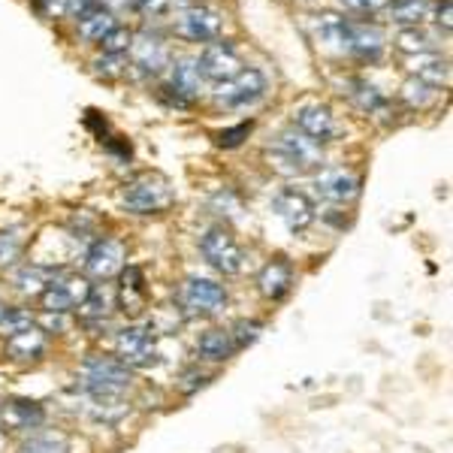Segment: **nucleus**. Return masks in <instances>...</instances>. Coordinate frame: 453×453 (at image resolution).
I'll return each instance as SVG.
<instances>
[{"label": "nucleus", "instance_id": "obj_30", "mask_svg": "<svg viewBox=\"0 0 453 453\" xmlns=\"http://www.w3.org/2000/svg\"><path fill=\"white\" fill-rule=\"evenodd\" d=\"M263 330H266V326H263V320L242 318V320H236V324H233L226 333H230V339H233V348L242 350V348H251L254 342H257L260 335H263Z\"/></svg>", "mask_w": 453, "mask_h": 453}, {"label": "nucleus", "instance_id": "obj_3", "mask_svg": "<svg viewBox=\"0 0 453 453\" xmlns=\"http://www.w3.org/2000/svg\"><path fill=\"white\" fill-rule=\"evenodd\" d=\"M200 254L206 257V263L215 273L226 275V279H233V275H239L245 269V248L239 245V239L233 236L230 230H226L224 224H211L203 230L200 236Z\"/></svg>", "mask_w": 453, "mask_h": 453}, {"label": "nucleus", "instance_id": "obj_27", "mask_svg": "<svg viewBox=\"0 0 453 453\" xmlns=\"http://www.w3.org/2000/svg\"><path fill=\"white\" fill-rule=\"evenodd\" d=\"M233 354H236V348H233V339L226 330H206L196 339V357L206 363H224Z\"/></svg>", "mask_w": 453, "mask_h": 453}, {"label": "nucleus", "instance_id": "obj_11", "mask_svg": "<svg viewBox=\"0 0 453 453\" xmlns=\"http://www.w3.org/2000/svg\"><path fill=\"white\" fill-rule=\"evenodd\" d=\"M46 423V408L36 399L6 396L0 402V429L12 435H31Z\"/></svg>", "mask_w": 453, "mask_h": 453}, {"label": "nucleus", "instance_id": "obj_1", "mask_svg": "<svg viewBox=\"0 0 453 453\" xmlns=\"http://www.w3.org/2000/svg\"><path fill=\"white\" fill-rule=\"evenodd\" d=\"M311 34L320 46L357 58V61L375 64L384 55V31L369 21H350L345 16H335V12L333 16L320 12V16H311Z\"/></svg>", "mask_w": 453, "mask_h": 453}, {"label": "nucleus", "instance_id": "obj_40", "mask_svg": "<svg viewBox=\"0 0 453 453\" xmlns=\"http://www.w3.org/2000/svg\"><path fill=\"white\" fill-rule=\"evenodd\" d=\"M342 4L348 6V10H354V12H378L381 6H387V0H342Z\"/></svg>", "mask_w": 453, "mask_h": 453}, {"label": "nucleus", "instance_id": "obj_10", "mask_svg": "<svg viewBox=\"0 0 453 453\" xmlns=\"http://www.w3.org/2000/svg\"><path fill=\"white\" fill-rule=\"evenodd\" d=\"M294 130L309 136L311 142L324 145L342 136V124L326 104H303L294 109Z\"/></svg>", "mask_w": 453, "mask_h": 453}, {"label": "nucleus", "instance_id": "obj_13", "mask_svg": "<svg viewBox=\"0 0 453 453\" xmlns=\"http://www.w3.org/2000/svg\"><path fill=\"white\" fill-rule=\"evenodd\" d=\"M124 266H127V251H124V245L112 236L94 239L91 248L85 251V273L91 275V279L109 281V279H115V275H121Z\"/></svg>", "mask_w": 453, "mask_h": 453}, {"label": "nucleus", "instance_id": "obj_19", "mask_svg": "<svg viewBox=\"0 0 453 453\" xmlns=\"http://www.w3.org/2000/svg\"><path fill=\"white\" fill-rule=\"evenodd\" d=\"M200 73H196L194 61H175L170 64V82H166V91L173 94L175 106H191V100L200 94Z\"/></svg>", "mask_w": 453, "mask_h": 453}, {"label": "nucleus", "instance_id": "obj_38", "mask_svg": "<svg viewBox=\"0 0 453 453\" xmlns=\"http://www.w3.org/2000/svg\"><path fill=\"white\" fill-rule=\"evenodd\" d=\"M130 4H134L142 16H151V19L164 16V12L170 10V0H130Z\"/></svg>", "mask_w": 453, "mask_h": 453}, {"label": "nucleus", "instance_id": "obj_9", "mask_svg": "<svg viewBox=\"0 0 453 453\" xmlns=\"http://www.w3.org/2000/svg\"><path fill=\"white\" fill-rule=\"evenodd\" d=\"M230 303L226 296V288L221 281L206 279V275H191L185 284H181V305H185L191 314H200V318H211V314H221Z\"/></svg>", "mask_w": 453, "mask_h": 453}, {"label": "nucleus", "instance_id": "obj_18", "mask_svg": "<svg viewBox=\"0 0 453 453\" xmlns=\"http://www.w3.org/2000/svg\"><path fill=\"white\" fill-rule=\"evenodd\" d=\"M294 279H296L294 266H290V263L284 260V257H275V260H269L266 266L260 269L257 290H260L263 299H269V303H279V299H284V296L290 294V288H294Z\"/></svg>", "mask_w": 453, "mask_h": 453}, {"label": "nucleus", "instance_id": "obj_37", "mask_svg": "<svg viewBox=\"0 0 453 453\" xmlns=\"http://www.w3.org/2000/svg\"><path fill=\"white\" fill-rule=\"evenodd\" d=\"M248 134H251V121L239 124V127H230V130H221V134H218V145H224V149H236L239 142L248 140Z\"/></svg>", "mask_w": 453, "mask_h": 453}, {"label": "nucleus", "instance_id": "obj_32", "mask_svg": "<svg viewBox=\"0 0 453 453\" xmlns=\"http://www.w3.org/2000/svg\"><path fill=\"white\" fill-rule=\"evenodd\" d=\"M36 326V318L31 309H6L4 320H0V339H10L21 330H31Z\"/></svg>", "mask_w": 453, "mask_h": 453}, {"label": "nucleus", "instance_id": "obj_16", "mask_svg": "<svg viewBox=\"0 0 453 453\" xmlns=\"http://www.w3.org/2000/svg\"><path fill=\"white\" fill-rule=\"evenodd\" d=\"M179 34L185 36V40L191 42H215L218 36H221V12L211 10V6H188L185 12L179 16Z\"/></svg>", "mask_w": 453, "mask_h": 453}, {"label": "nucleus", "instance_id": "obj_33", "mask_svg": "<svg viewBox=\"0 0 453 453\" xmlns=\"http://www.w3.org/2000/svg\"><path fill=\"white\" fill-rule=\"evenodd\" d=\"M16 453H70V448L58 435H31L19 444Z\"/></svg>", "mask_w": 453, "mask_h": 453}, {"label": "nucleus", "instance_id": "obj_12", "mask_svg": "<svg viewBox=\"0 0 453 453\" xmlns=\"http://www.w3.org/2000/svg\"><path fill=\"white\" fill-rule=\"evenodd\" d=\"M196 73H200V79H206V82H224V79L236 76L239 70H242V58H239V49L233 46V42L226 40H215L209 42L206 49L200 52L196 58Z\"/></svg>", "mask_w": 453, "mask_h": 453}, {"label": "nucleus", "instance_id": "obj_28", "mask_svg": "<svg viewBox=\"0 0 453 453\" xmlns=\"http://www.w3.org/2000/svg\"><path fill=\"white\" fill-rule=\"evenodd\" d=\"M76 25H79V34H82L88 42H100L115 27V16L106 4H97L94 10H88L82 19H76Z\"/></svg>", "mask_w": 453, "mask_h": 453}, {"label": "nucleus", "instance_id": "obj_25", "mask_svg": "<svg viewBox=\"0 0 453 453\" xmlns=\"http://www.w3.org/2000/svg\"><path fill=\"white\" fill-rule=\"evenodd\" d=\"M433 0H387L390 19L399 27H423L433 19Z\"/></svg>", "mask_w": 453, "mask_h": 453}, {"label": "nucleus", "instance_id": "obj_2", "mask_svg": "<svg viewBox=\"0 0 453 453\" xmlns=\"http://www.w3.org/2000/svg\"><path fill=\"white\" fill-rule=\"evenodd\" d=\"M79 381L88 396L97 399H121L134 387V369H127L119 357L91 354L79 366Z\"/></svg>", "mask_w": 453, "mask_h": 453}, {"label": "nucleus", "instance_id": "obj_20", "mask_svg": "<svg viewBox=\"0 0 453 453\" xmlns=\"http://www.w3.org/2000/svg\"><path fill=\"white\" fill-rule=\"evenodd\" d=\"M149 303V284L140 266L121 269V288H119V309L127 314H140Z\"/></svg>", "mask_w": 453, "mask_h": 453}, {"label": "nucleus", "instance_id": "obj_22", "mask_svg": "<svg viewBox=\"0 0 453 453\" xmlns=\"http://www.w3.org/2000/svg\"><path fill=\"white\" fill-rule=\"evenodd\" d=\"M408 70L414 73V79L420 82L433 85V88H448L450 82V67H448V58H441L438 52H420L408 58Z\"/></svg>", "mask_w": 453, "mask_h": 453}, {"label": "nucleus", "instance_id": "obj_4", "mask_svg": "<svg viewBox=\"0 0 453 453\" xmlns=\"http://www.w3.org/2000/svg\"><path fill=\"white\" fill-rule=\"evenodd\" d=\"M115 354L127 369L142 372L155 369L160 363V342L157 333L145 324H127L115 335Z\"/></svg>", "mask_w": 453, "mask_h": 453}, {"label": "nucleus", "instance_id": "obj_35", "mask_svg": "<svg viewBox=\"0 0 453 453\" xmlns=\"http://www.w3.org/2000/svg\"><path fill=\"white\" fill-rule=\"evenodd\" d=\"M21 251H25V242H21L16 230L0 233V266H12L21 257Z\"/></svg>", "mask_w": 453, "mask_h": 453}, {"label": "nucleus", "instance_id": "obj_36", "mask_svg": "<svg viewBox=\"0 0 453 453\" xmlns=\"http://www.w3.org/2000/svg\"><path fill=\"white\" fill-rule=\"evenodd\" d=\"M211 381V375L209 372H203V369H185L181 372V378H179V393H185V396H194L196 390H203Z\"/></svg>", "mask_w": 453, "mask_h": 453}, {"label": "nucleus", "instance_id": "obj_14", "mask_svg": "<svg viewBox=\"0 0 453 453\" xmlns=\"http://www.w3.org/2000/svg\"><path fill=\"white\" fill-rule=\"evenodd\" d=\"M273 211L279 215V221L288 226L290 233H305L314 224V218H318L311 196L296 191V188H281V191L273 196Z\"/></svg>", "mask_w": 453, "mask_h": 453}, {"label": "nucleus", "instance_id": "obj_5", "mask_svg": "<svg viewBox=\"0 0 453 453\" xmlns=\"http://www.w3.org/2000/svg\"><path fill=\"white\" fill-rule=\"evenodd\" d=\"M121 203L134 215H157V211H166L175 203V191L160 175H140V179L124 185Z\"/></svg>", "mask_w": 453, "mask_h": 453}, {"label": "nucleus", "instance_id": "obj_34", "mask_svg": "<svg viewBox=\"0 0 453 453\" xmlns=\"http://www.w3.org/2000/svg\"><path fill=\"white\" fill-rule=\"evenodd\" d=\"M100 46H104V55H127L130 46H134V31L124 25H115L112 31L100 40Z\"/></svg>", "mask_w": 453, "mask_h": 453}, {"label": "nucleus", "instance_id": "obj_17", "mask_svg": "<svg viewBox=\"0 0 453 453\" xmlns=\"http://www.w3.org/2000/svg\"><path fill=\"white\" fill-rule=\"evenodd\" d=\"M49 350V335L40 330V326H31V330H21L10 339H4V354L6 360L21 363V366H31V363L42 360Z\"/></svg>", "mask_w": 453, "mask_h": 453}, {"label": "nucleus", "instance_id": "obj_29", "mask_svg": "<svg viewBox=\"0 0 453 453\" xmlns=\"http://www.w3.org/2000/svg\"><path fill=\"white\" fill-rule=\"evenodd\" d=\"M396 46L408 55H420V52H435L433 34L423 31V27H402L396 34Z\"/></svg>", "mask_w": 453, "mask_h": 453}, {"label": "nucleus", "instance_id": "obj_26", "mask_svg": "<svg viewBox=\"0 0 453 453\" xmlns=\"http://www.w3.org/2000/svg\"><path fill=\"white\" fill-rule=\"evenodd\" d=\"M58 269L55 266H46V263H27L16 273V290L21 296H31V299H40L42 290L49 288V281L55 279Z\"/></svg>", "mask_w": 453, "mask_h": 453}, {"label": "nucleus", "instance_id": "obj_41", "mask_svg": "<svg viewBox=\"0 0 453 453\" xmlns=\"http://www.w3.org/2000/svg\"><path fill=\"white\" fill-rule=\"evenodd\" d=\"M40 6L46 16H61V12H67V0H40Z\"/></svg>", "mask_w": 453, "mask_h": 453}, {"label": "nucleus", "instance_id": "obj_42", "mask_svg": "<svg viewBox=\"0 0 453 453\" xmlns=\"http://www.w3.org/2000/svg\"><path fill=\"white\" fill-rule=\"evenodd\" d=\"M438 25H444V31H450V0H438Z\"/></svg>", "mask_w": 453, "mask_h": 453}, {"label": "nucleus", "instance_id": "obj_15", "mask_svg": "<svg viewBox=\"0 0 453 453\" xmlns=\"http://www.w3.org/2000/svg\"><path fill=\"white\" fill-rule=\"evenodd\" d=\"M360 175H354L350 170H324L320 175H314L311 188L320 200L335 203V206H345V203H354L360 196Z\"/></svg>", "mask_w": 453, "mask_h": 453}, {"label": "nucleus", "instance_id": "obj_31", "mask_svg": "<svg viewBox=\"0 0 453 453\" xmlns=\"http://www.w3.org/2000/svg\"><path fill=\"white\" fill-rule=\"evenodd\" d=\"M438 97V88L420 82V79H408L405 85H402V100H405L411 109H426L433 106Z\"/></svg>", "mask_w": 453, "mask_h": 453}, {"label": "nucleus", "instance_id": "obj_39", "mask_svg": "<svg viewBox=\"0 0 453 453\" xmlns=\"http://www.w3.org/2000/svg\"><path fill=\"white\" fill-rule=\"evenodd\" d=\"M121 64H124V55H106V58H100V61H94V70H97L100 76H119Z\"/></svg>", "mask_w": 453, "mask_h": 453}, {"label": "nucleus", "instance_id": "obj_6", "mask_svg": "<svg viewBox=\"0 0 453 453\" xmlns=\"http://www.w3.org/2000/svg\"><path fill=\"white\" fill-rule=\"evenodd\" d=\"M273 157L281 170L288 173H309L318 170L324 164V149L318 142H311L309 136H303L299 130H281L273 140Z\"/></svg>", "mask_w": 453, "mask_h": 453}, {"label": "nucleus", "instance_id": "obj_43", "mask_svg": "<svg viewBox=\"0 0 453 453\" xmlns=\"http://www.w3.org/2000/svg\"><path fill=\"white\" fill-rule=\"evenodd\" d=\"M6 309H10V305H4V299H0V320H4V314H6Z\"/></svg>", "mask_w": 453, "mask_h": 453}, {"label": "nucleus", "instance_id": "obj_24", "mask_svg": "<svg viewBox=\"0 0 453 453\" xmlns=\"http://www.w3.org/2000/svg\"><path fill=\"white\" fill-rule=\"evenodd\" d=\"M345 91H348L350 104L366 115H384L387 109H390V100H387L372 82H366V79H348Z\"/></svg>", "mask_w": 453, "mask_h": 453}, {"label": "nucleus", "instance_id": "obj_23", "mask_svg": "<svg viewBox=\"0 0 453 453\" xmlns=\"http://www.w3.org/2000/svg\"><path fill=\"white\" fill-rule=\"evenodd\" d=\"M134 52V67L142 73V76H157L160 70L166 67V46L157 40V36H140V40L130 46Z\"/></svg>", "mask_w": 453, "mask_h": 453}, {"label": "nucleus", "instance_id": "obj_7", "mask_svg": "<svg viewBox=\"0 0 453 453\" xmlns=\"http://www.w3.org/2000/svg\"><path fill=\"white\" fill-rule=\"evenodd\" d=\"M266 88H269V82L260 70L242 67L236 76H230L215 85V100L224 109H248L266 97Z\"/></svg>", "mask_w": 453, "mask_h": 453}, {"label": "nucleus", "instance_id": "obj_21", "mask_svg": "<svg viewBox=\"0 0 453 453\" xmlns=\"http://www.w3.org/2000/svg\"><path fill=\"white\" fill-rule=\"evenodd\" d=\"M112 309H115L112 290H109L106 284H91V290H88V296L82 299V305H79L76 311L85 326H104Z\"/></svg>", "mask_w": 453, "mask_h": 453}, {"label": "nucleus", "instance_id": "obj_8", "mask_svg": "<svg viewBox=\"0 0 453 453\" xmlns=\"http://www.w3.org/2000/svg\"><path fill=\"white\" fill-rule=\"evenodd\" d=\"M91 290V281L79 273H67V269H58L55 279L49 281V288L42 290L40 305L42 311H55V314H70L82 305V299Z\"/></svg>", "mask_w": 453, "mask_h": 453}]
</instances>
